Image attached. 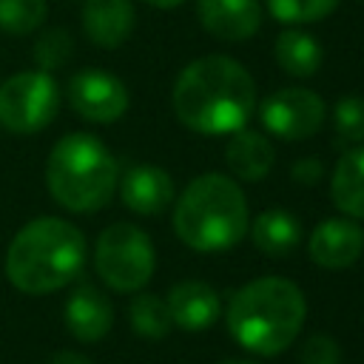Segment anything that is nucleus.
Wrapping results in <instances>:
<instances>
[{
	"instance_id": "f257e3e1",
	"label": "nucleus",
	"mask_w": 364,
	"mask_h": 364,
	"mask_svg": "<svg viewBox=\"0 0 364 364\" xmlns=\"http://www.w3.org/2000/svg\"><path fill=\"white\" fill-rule=\"evenodd\" d=\"M176 119L208 136L245 128L256 108V85L245 65L225 54H208L188 63L173 82Z\"/></svg>"
},
{
	"instance_id": "f03ea898",
	"label": "nucleus",
	"mask_w": 364,
	"mask_h": 364,
	"mask_svg": "<svg viewBox=\"0 0 364 364\" xmlns=\"http://www.w3.org/2000/svg\"><path fill=\"white\" fill-rule=\"evenodd\" d=\"M85 264V236L77 225L40 216L23 225L6 250V279L28 296L71 284Z\"/></svg>"
},
{
	"instance_id": "7ed1b4c3",
	"label": "nucleus",
	"mask_w": 364,
	"mask_h": 364,
	"mask_svg": "<svg viewBox=\"0 0 364 364\" xmlns=\"http://www.w3.org/2000/svg\"><path fill=\"white\" fill-rule=\"evenodd\" d=\"M307 316L304 293L284 276H262L239 287L228 304V330L239 347L256 355L284 353Z\"/></svg>"
},
{
	"instance_id": "20e7f679",
	"label": "nucleus",
	"mask_w": 364,
	"mask_h": 364,
	"mask_svg": "<svg viewBox=\"0 0 364 364\" xmlns=\"http://www.w3.org/2000/svg\"><path fill=\"white\" fill-rule=\"evenodd\" d=\"M247 228V199L242 188L225 173L196 176L176 199L173 230L188 247L199 253H219L236 247L245 239Z\"/></svg>"
},
{
	"instance_id": "39448f33",
	"label": "nucleus",
	"mask_w": 364,
	"mask_h": 364,
	"mask_svg": "<svg viewBox=\"0 0 364 364\" xmlns=\"http://www.w3.org/2000/svg\"><path fill=\"white\" fill-rule=\"evenodd\" d=\"M119 182L114 154L91 134H65L48 154L46 185L57 205L74 213L100 210Z\"/></svg>"
},
{
	"instance_id": "423d86ee",
	"label": "nucleus",
	"mask_w": 364,
	"mask_h": 364,
	"mask_svg": "<svg viewBox=\"0 0 364 364\" xmlns=\"http://www.w3.org/2000/svg\"><path fill=\"white\" fill-rule=\"evenodd\" d=\"M97 276L117 293L142 290L156 267V253L148 233L131 222L108 225L94 245Z\"/></svg>"
},
{
	"instance_id": "0eeeda50",
	"label": "nucleus",
	"mask_w": 364,
	"mask_h": 364,
	"mask_svg": "<svg viewBox=\"0 0 364 364\" xmlns=\"http://www.w3.org/2000/svg\"><path fill=\"white\" fill-rule=\"evenodd\" d=\"M60 111V88L51 71L31 68L0 85V125L11 134H34L51 125Z\"/></svg>"
},
{
	"instance_id": "6e6552de",
	"label": "nucleus",
	"mask_w": 364,
	"mask_h": 364,
	"mask_svg": "<svg viewBox=\"0 0 364 364\" xmlns=\"http://www.w3.org/2000/svg\"><path fill=\"white\" fill-rule=\"evenodd\" d=\"M324 100L310 88H279L259 105L262 125L279 139H310L324 125Z\"/></svg>"
},
{
	"instance_id": "1a4fd4ad",
	"label": "nucleus",
	"mask_w": 364,
	"mask_h": 364,
	"mask_svg": "<svg viewBox=\"0 0 364 364\" xmlns=\"http://www.w3.org/2000/svg\"><path fill=\"white\" fill-rule=\"evenodd\" d=\"M68 102L82 119L105 125L128 111V88L111 71L85 68L68 80Z\"/></svg>"
},
{
	"instance_id": "9d476101",
	"label": "nucleus",
	"mask_w": 364,
	"mask_h": 364,
	"mask_svg": "<svg viewBox=\"0 0 364 364\" xmlns=\"http://www.w3.org/2000/svg\"><path fill=\"white\" fill-rule=\"evenodd\" d=\"M364 250V230L350 216H333L313 228L307 239V253L318 267L344 270L358 262Z\"/></svg>"
},
{
	"instance_id": "9b49d317",
	"label": "nucleus",
	"mask_w": 364,
	"mask_h": 364,
	"mask_svg": "<svg viewBox=\"0 0 364 364\" xmlns=\"http://www.w3.org/2000/svg\"><path fill=\"white\" fill-rule=\"evenodd\" d=\"M196 17L216 40L239 43L259 31L262 6L259 0H196Z\"/></svg>"
},
{
	"instance_id": "f8f14e48",
	"label": "nucleus",
	"mask_w": 364,
	"mask_h": 364,
	"mask_svg": "<svg viewBox=\"0 0 364 364\" xmlns=\"http://www.w3.org/2000/svg\"><path fill=\"white\" fill-rule=\"evenodd\" d=\"M117 188H119V196H122L125 208L139 213V216L162 213L176 196L171 173L159 165H134V168H128L125 176L117 182Z\"/></svg>"
},
{
	"instance_id": "ddd939ff",
	"label": "nucleus",
	"mask_w": 364,
	"mask_h": 364,
	"mask_svg": "<svg viewBox=\"0 0 364 364\" xmlns=\"http://www.w3.org/2000/svg\"><path fill=\"white\" fill-rule=\"evenodd\" d=\"M114 324V310L111 301L105 299V293L100 287H94L91 282H80L68 301H65V327L77 341H100L108 336Z\"/></svg>"
},
{
	"instance_id": "4468645a",
	"label": "nucleus",
	"mask_w": 364,
	"mask_h": 364,
	"mask_svg": "<svg viewBox=\"0 0 364 364\" xmlns=\"http://www.w3.org/2000/svg\"><path fill=\"white\" fill-rule=\"evenodd\" d=\"M176 327L188 333L208 330L222 316V299L208 282H179L165 299Z\"/></svg>"
},
{
	"instance_id": "2eb2a0df",
	"label": "nucleus",
	"mask_w": 364,
	"mask_h": 364,
	"mask_svg": "<svg viewBox=\"0 0 364 364\" xmlns=\"http://www.w3.org/2000/svg\"><path fill=\"white\" fill-rule=\"evenodd\" d=\"M134 20L131 0H85L82 6V31L102 48L122 46L134 31Z\"/></svg>"
},
{
	"instance_id": "dca6fc26",
	"label": "nucleus",
	"mask_w": 364,
	"mask_h": 364,
	"mask_svg": "<svg viewBox=\"0 0 364 364\" xmlns=\"http://www.w3.org/2000/svg\"><path fill=\"white\" fill-rule=\"evenodd\" d=\"M225 162L233 176H239L245 182H259L270 173L276 154H273V145L267 136H262L259 131L239 128L230 134V142L225 148Z\"/></svg>"
},
{
	"instance_id": "f3484780",
	"label": "nucleus",
	"mask_w": 364,
	"mask_h": 364,
	"mask_svg": "<svg viewBox=\"0 0 364 364\" xmlns=\"http://www.w3.org/2000/svg\"><path fill=\"white\" fill-rule=\"evenodd\" d=\"M330 196L344 216L364 219V145L347 148L338 156L330 179Z\"/></svg>"
},
{
	"instance_id": "a211bd4d",
	"label": "nucleus",
	"mask_w": 364,
	"mask_h": 364,
	"mask_svg": "<svg viewBox=\"0 0 364 364\" xmlns=\"http://www.w3.org/2000/svg\"><path fill=\"white\" fill-rule=\"evenodd\" d=\"M253 245L267 256H284L301 242V225L290 210L270 208L262 210L250 225Z\"/></svg>"
},
{
	"instance_id": "6ab92c4d",
	"label": "nucleus",
	"mask_w": 364,
	"mask_h": 364,
	"mask_svg": "<svg viewBox=\"0 0 364 364\" xmlns=\"http://www.w3.org/2000/svg\"><path fill=\"white\" fill-rule=\"evenodd\" d=\"M276 63L290 77H313L321 65V46L316 37L299 28H284L273 43Z\"/></svg>"
},
{
	"instance_id": "aec40b11",
	"label": "nucleus",
	"mask_w": 364,
	"mask_h": 364,
	"mask_svg": "<svg viewBox=\"0 0 364 364\" xmlns=\"http://www.w3.org/2000/svg\"><path fill=\"white\" fill-rule=\"evenodd\" d=\"M128 318H131L134 333L142 338H165L173 327L165 299H159L154 293H136L128 307Z\"/></svg>"
},
{
	"instance_id": "412c9836",
	"label": "nucleus",
	"mask_w": 364,
	"mask_h": 364,
	"mask_svg": "<svg viewBox=\"0 0 364 364\" xmlns=\"http://www.w3.org/2000/svg\"><path fill=\"white\" fill-rule=\"evenodd\" d=\"M48 11L46 0H0V28L6 34H31L43 26Z\"/></svg>"
},
{
	"instance_id": "4be33fe9",
	"label": "nucleus",
	"mask_w": 364,
	"mask_h": 364,
	"mask_svg": "<svg viewBox=\"0 0 364 364\" xmlns=\"http://www.w3.org/2000/svg\"><path fill=\"white\" fill-rule=\"evenodd\" d=\"M338 0H267L270 14L279 23H316L336 11Z\"/></svg>"
},
{
	"instance_id": "5701e85b",
	"label": "nucleus",
	"mask_w": 364,
	"mask_h": 364,
	"mask_svg": "<svg viewBox=\"0 0 364 364\" xmlns=\"http://www.w3.org/2000/svg\"><path fill=\"white\" fill-rule=\"evenodd\" d=\"M333 125L336 136L347 145H361L364 142V97H341L333 108Z\"/></svg>"
},
{
	"instance_id": "b1692460",
	"label": "nucleus",
	"mask_w": 364,
	"mask_h": 364,
	"mask_svg": "<svg viewBox=\"0 0 364 364\" xmlns=\"http://www.w3.org/2000/svg\"><path fill=\"white\" fill-rule=\"evenodd\" d=\"M71 48H74V40L65 28H48L34 43V60L43 71H51V68H60L71 57Z\"/></svg>"
},
{
	"instance_id": "393cba45",
	"label": "nucleus",
	"mask_w": 364,
	"mask_h": 364,
	"mask_svg": "<svg viewBox=\"0 0 364 364\" xmlns=\"http://www.w3.org/2000/svg\"><path fill=\"white\" fill-rule=\"evenodd\" d=\"M299 361L301 364H341V347L324 336V333H313L301 350H299Z\"/></svg>"
},
{
	"instance_id": "a878e982",
	"label": "nucleus",
	"mask_w": 364,
	"mask_h": 364,
	"mask_svg": "<svg viewBox=\"0 0 364 364\" xmlns=\"http://www.w3.org/2000/svg\"><path fill=\"white\" fill-rule=\"evenodd\" d=\"M324 173V165L313 156H304V159H296L293 168H290V179L299 182V185H316Z\"/></svg>"
},
{
	"instance_id": "bb28decb",
	"label": "nucleus",
	"mask_w": 364,
	"mask_h": 364,
	"mask_svg": "<svg viewBox=\"0 0 364 364\" xmlns=\"http://www.w3.org/2000/svg\"><path fill=\"white\" fill-rule=\"evenodd\" d=\"M48 364H94L91 358H85L82 353H74V350H60V353H54L51 355V361Z\"/></svg>"
},
{
	"instance_id": "cd10ccee",
	"label": "nucleus",
	"mask_w": 364,
	"mask_h": 364,
	"mask_svg": "<svg viewBox=\"0 0 364 364\" xmlns=\"http://www.w3.org/2000/svg\"><path fill=\"white\" fill-rule=\"evenodd\" d=\"M148 6H156V9H176L179 3H185V0H145Z\"/></svg>"
},
{
	"instance_id": "c85d7f7f",
	"label": "nucleus",
	"mask_w": 364,
	"mask_h": 364,
	"mask_svg": "<svg viewBox=\"0 0 364 364\" xmlns=\"http://www.w3.org/2000/svg\"><path fill=\"white\" fill-rule=\"evenodd\" d=\"M219 364H256V361H250V358H225Z\"/></svg>"
}]
</instances>
